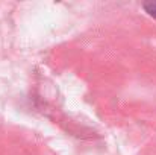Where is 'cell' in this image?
Returning <instances> with one entry per match:
<instances>
[{"instance_id": "obj_1", "label": "cell", "mask_w": 156, "mask_h": 155, "mask_svg": "<svg viewBox=\"0 0 156 155\" xmlns=\"http://www.w3.org/2000/svg\"><path fill=\"white\" fill-rule=\"evenodd\" d=\"M143 8L146 9V12L149 15H152L153 18H156V0H152V2H146L143 5Z\"/></svg>"}]
</instances>
